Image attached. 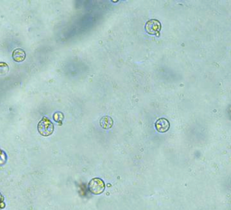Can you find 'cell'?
<instances>
[{
    "label": "cell",
    "mask_w": 231,
    "mask_h": 210,
    "mask_svg": "<svg viewBox=\"0 0 231 210\" xmlns=\"http://www.w3.org/2000/svg\"><path fill=\"white\" fill-rule=\"evenodd\" d=\"M145 30L148 34L159 37L161 30V22L156 19H150L148 20L145 24Z\"/></svg>",
    "instance_id": "cell-2"
},
{
    "label": "cell",
    "mask_w": 231,
    "mask_h": 210,
    "mask_svg": "<svg viewBox=\"0 0 231 210\" xmlns=\"http://www.w3.org/2000/svg\"><path fill=\"white\" fill-rule=\"evenodd\" d=\"M3 201H4V197H3L2 193H0V204H1Z\"/></svg>",
    "instance_id": "cell-9"
},
{
    "label": "cell",
    "mask_w": 231,
    "mask_h": 210,
    "mask_svg": "<svg viewBox=\"0 0 231 210\" xmlns=\"http://www.w3.org/2000/svg\"><path fill=\"white\" fill-rule=\"evenodd\" d=\"M89 190L94 195L102 194L105 189V184L103 180L98 178L91 179L88 184Z\"/></svg>",
    "instance_id": "cell-3"
},
{
    "label": "cell",
    "mask_w": 231,
    "mask_h": 210,
    "mask_svg": "<svg viewBox=\"0 0 231 210\" xmlns=\"http://www.w3.org/2000/svg\"><path fill=\"white\" fill-rule=\"evenodd\" d=\"M53 118H54L56 122L61 124L62 121H63L64 119V115L60 113V112H57V113H55L54 115H53Z\"/></svg>",
    "instance_id": "cell-8"
},
{
    "label": "cell",
    "mask_w": 231,
    "mask_h": 210,
    "mask_svg": "<svg viewBox=\"0 0 231 210\" xmlns=\"http://www.w3.org/2000/svg\"><path fill=\"white\" fill-rule=\"evenodd\" d=\"M9 72L8 65L5 63H0V75H5Z\"/></svg>",
    "instance_id": "cell-7"
},
{
    "label": "cell",
    "mask_w": 231,
    "mask_h": 210,
    "mask_svg": "<svg viewBox=\"0 0 231 210\" xmlns=\"http://www.w3.org/2000/svg\"><path fill=\"white\" fill-rule=\"evenodd\" d=\"M100 126L105 129L111 128L113 126V120L109 116H104L100 120Z\"/></svg>",
    "instance_id": "cell-6"
},
{
    "label": "cell",
    "mask_w": 231,
    "mask_h": 210,
    "mask_svg": "<svg viewBox=\"0 0 231 210\" xmlns=\"http://www.w3.org/2000/svg\"><path fill=\"white\" fill-rule=\"evenodd\" d=\"M37 129L42 136H49L54 132V127L52 121L46 117H43L37 125Z\"/></svg>",
    "instance_id": "cell-1"
},
{
    "label": "cell",
    "mask_w": 231,
    "mask_h": 210,
    "mask_svg": "<svg viewBox=\"0 0 231 210\" xmlns=\"http://www.w3.org/2000/svg\"><path fill=\"white\" fill-rule=\"evenodd\" d=\"M155 126L157 131L160 133L166 132L170 128V121L165 118H159L156 121Z\"/></svg>",
    "instance_id": "cell-4"
},
{
    "label": "cell",
    "mask_w": 231,
    "mask_h": 210,
    "mask_svg": "<svg viewBox=\"0 0 231 210\" xmlns=\"http://www.w3.org/2000/svg\"><path fill=\"white\" fill-rule=\"evenodd\" d=\"M26 58V53L22 49H15L12 52V58L17 63H21L24 61Z\"/></svg>",
    "instance_id": "cell-5"
}]
</instances>
